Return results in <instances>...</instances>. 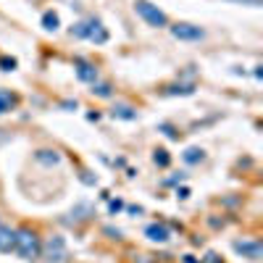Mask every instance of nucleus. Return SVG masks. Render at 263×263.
<instances>
[{"mask_svg": "<svg viewBox=\"0 0 263 263\" xmlns=\"http://www.w3.org/2000/svg\"><path fill=\"white\" fill-rule=\"evenodd\" d=\"M87 40H92V42H105L108 40V32L103 29V24L98 18H90V34H87Z\"/></svg>", "mask_w": 263, "mask_h": 263, "instance_id": "9d476101", "label": "nucleus"}, {"mask_svg": "<svg viewBox=\"0 0 263 263\" xmlns=\"http://www.w3.org/2000/svg\"><path fill=\"white\" fill-rule=\"evenodd\" d=\"M184 263H197V260H195L192 255H184Z\"/></svg>", "mask_w": 263, "mask_h": 263, "instance_id": "a878e982", "label": "nucleus"}, {"mask_svg": "<svg viewBox=\"0 0 263 263\" xmlns=\"http://www.w3.org/2000/svg\"><path fill=\"white\" fill-rule=\"evenodd\" d=\"M13 105H16V95H11L8 90H0V114L11 111Z\"/></svg>", "mask_w": 263, "mask_h": 263, "instance_id": "4468645a", "label": "nucleus"}, {"mask_svg": "<svg viewBox=\"0 0 263 263\" xmlns=\"http://www.w3.org/2000/svg\"><path fill=\"white\" fill-rule=\"evenodd\" d=\"M250 3H260V0H250Z\"/></svg>", "mask_w": 263, "mask_h": 263, "instance_id": "bb28decb", "label": "nucleus"}, {"mask_svg": "<svg viewBox=\"0 0 263 263\" xmlns=\"http://www.w3.org/2000/svg\"><path fill=\"white\" fill-rule=\"evenodd\" d=\"M153 161H156V166H161V168H166V166L171 163V158H168V150H163V147H158L156 153H153Z\"/></svg>", "mask_w": 263, "mask_h": 263, "instance_id": "a211bd4d", "label": "nucleus"}, {"mask_svg": "<svg viewBox=\"0 0 263 263\" xmlns=\"http://www.w3.org/2000/svg\"><path fill=\"white\" fill-rule=\"evenodd\" d=\"M40 248H42V242H40V237L32 229H16V245H13V250L24 260L40 258Z\"/></svg>", "mask_w": 263, "mask_h": 263, "instance_id": "f257e3e1", "label": "nucleus"}, {"mask_svg": "<svg viewBox=\"0 0 263 263\" xmlns=\"http://www.w3.org/2000/svg\"><path fill=\"white\" fill-rule=\"evenodd\" d=\"M182 158H184L187 163H200V161H203V147H187Z\"/></svg>", "mask_w": 263, "mask_h": 263, "instance_id": "dca6fc26", "label": "nucleus"}, {"mask_svg": "<svg viewBox=\"0 0 263 263\" xmlns=\"http://www.w3.org/2000/svg\"><path fill=\"white\" fill-rule=\"evenodd\" d=\"M232 248L237 253H242L245 258H250V260H260V255H263V245L258 242V239H234Z\"/></svg>", "mask_w": 263, "mask_h": 263, "instance_id": "20e7f679", "label": "nucleus"}, {"mask_svg": "<svg viewBox=\"0 0 263 263\" xmlns=\"http://www.w3.org/2000/svg\"><path fill=\"white\" fill-rule=\"evenodd\" d=\"M82 182H84V184H95L98 179L92 177V174H90V171H82Z\"/></svg>", "mask_w": 263, "mask_h": 263, "instance_id": "5701e85b", "label": "nucleus"}, {"mask_svg": "<svg viewBox=\"0 0 263 263\" xmlns=\"http://www.w3.org/2000/svg\"><path fill=\"white\" fill-rule=\"evenodd\" d=\"M111 116L114 119H124V121H135L137 119V111L132 105H116L114 111H111Z\"/></svg>", "mask_w": 263, "mask_h": 263, "instance_id": "f8f14e48", "label": "nucleus"}, {"mask_svg": "<svg viewBox=\"0 0 263 263\" xmlns=\"http://www.w3.org/2000/svg\"><path fill=\"white\" fill-rule=\"evenodd\" d=\"M124 208V203L121 200H111V203H108V211H111V213H119Z\"/></svg>", "mask_w": 263, "mask_h": 263, "instance_id": "4be33fe9", "label": "nucleus"}, {"mask_svg": "<svg viewBox=\"0 0 263 263\" xmlns=\"http://www.w3.org/2000/svg\"><path fill=\"white\" fill-rule=\"evenodd\" d=\"M34 158L45 166H55V163H61V153L58 150H37Z\"/></svg>", "mask_w": 263, "mask_h": 263, "instance_id": "9b49d317", "label": "nucleus"}, {"mask_svg": "<svg viewBox=\"0 0 263 263\" xmlns=\"http://www.w3.org/2000/svg\"><path fill=\"white\" fill-rule=\"evenodd\" d=\"M135 11L147 21L150 27H166L168 24V18H166V13L158 8V6H153L150 0H135Z\"/></svg>", "mask_w": 263, "mask_h": 263, "instance_id": "7ed1b4c3", "label": "nucleus"}, {"mask_svg": "<svg viewBox=\"0 0 263 263\" xmlns=\"http://www.w3.org/2000/svg\"><path fill=\"white\" fill-rule=\"evenodd\" d=\"M71 34L87 40V34H90V18H87V21H79V24H74V27H71Z\"/></svg>", "mask_w": 263, "mask_h": 263, "instance_id": "f3484780", "label": "nucleus"}, {"mask_svg": "<svg viewBox=\"0 0 263 263\" xmlns=\"http://www.w3.org/2000/svg\"><path fill=\"white\" fill-rule=\"evenodd\" d=\"M74 69H77V77H79L82 82H90V84H95V82H98V69H95L92 63H87V61L77 58Z\"/></svg>", "mask_w": 263, "mask_h": 263, "instance_id": "423d86ee", "label": "nucleus"}, {"mask_svg": "<svg viewBox=\"0 0 263 263\" xmlns=\"http://www.w3.org/2000/svg\"><path fill=\"white\" fill-rule=\"evenodd\" d=\"M145 237L153 239V242H168V227L166 224H147L145 227Z\"/></svg>", "mask_w": 263, "mask_h": 263, "instance_id": "0eeeda50", "label": "nucleus"}, {"mask_svg": "<svg viewBox=\"0 0 263 263\" xmlns=\"http://www.w3.org/2000/svg\"><path fill=\"white\" fill-rule=\"evenodd\" d=\"M0 69H3V71H13L16 69V58H0Z\"/></svg>", "mask_w": 263, "mask_h": 263, "instance_id": "aec40b11", "label": "nucleus"}, {"mask_svg": "<svg viewBox=\"0 0 263 263\" xmlns=\"http://www.w3.org/2000/svg\"><path fill=\"white\" fill-rule=\"evenodd\" d=\"M42 27H45L48 32H55V29L61 27L58 13H55V11H45V13H42Z\"/></svg>", "mask_w": 263, "mask_h": 263, "instance_id": "ddd939ff", "label": "nucleus"}, {"mask_svg": "<svg viewBox=\"0 0 263 263\" xmlns=\"http://www.w3.org/2000/svg\"><path fill=\"white\" fill-rule=\"evenodd\" d=\"M171 34L177 37V40H187V42L205 37V32H203L200 27H195V24H174V27H171Z\"/></svg>", "mask_w": 263, "mask_h": 263, "instance_id": "39448f33", "label": "nucleus"}, {"mask_svg": "<svg viewBox=\"0 0 263 263\" xmlns=\"http://www.w3.org/2000/svg\"><path fill=\"white\" fill-rule=\"evenodd\" d=\"M95 216V208L90 205V203H82V205H77L71 213H69V218L66 221L69 224H79V221H87V218H92Z\"/></svg>", "mask_w": 263, "mask_h": 263, "instance_id": "6e6552de", "label": "nucleus"}, {"mask_svg": "<svg viewBox=\"0 0 263 263\" xmlns=\"http://www.w3.org/2000/svg\"><path fill=\"white\" fill-rule=\"evenodd\" d=\"M161 132H166V137H171V140H177V137H179L177 132H174V126H171V124H161Z\"/></svg>", "mask_w": 263, "mask_h": 263, "instance_id": "412c9836", "label": "nucleus"}, {"mask_svg": "<svg viewBox=\"0 0 263 263\" xmlns=\"http://www.w3.org/2000/svg\"><path fill=\"white\" fill-rule=\"evenodd\" d=\"M195 92V84H171L166 87V95H192Z\"/></svg>", "mask_w": 263, "mask_h": 263, "instance_id": "2eb2a0df", "label": "nucleus"}, {"mask_svg": "<svg viewBox=\"0 0 263 263\" xmlns=\"http://www.w3.org/2000/svg\"><path fill=\"white\" fill-rule=\"evenodd\" d=\"M40 255L45 258L48 263H66L69 260V248H66V242H63V237H50L45 245L40 248Z\"/></svg>", "mask_w": 263, "mask_h": 263, "instance_id": "f03ea898", "label": "nucleus"}, {"mask_svg": "<svg viewBox=\"0 0 263 263\" xmlns=\"http://www.w3.org/2000/svg\"><path fill=\"white\" fill-rule=\"evenodd\" d=\"M92 92L98 95V98H111L114 95V90H111V84H92Z\"/></svg>", "mask_w": 263, "mask_h": 263, "instance_id": "6ab92c4d", "label": "nucleus"}, {"mask_svg": "<svg viewBox=\"0 0 263 263\" xmlns=\"http://www.w3.org/2000/svg\"><path fill=\"white\" fill-rule=\"evenodd\" d=\"M177 195H179V197H190V190H187V187H182V190H177Z\"/></svg>", "mask_w": 263, "mask_h": 263, "instance_id": "b1692460", "label": "nucleus"}, {"mask_svg": "<svg viewBox=\"0 0 263 263\" xmlns=\"http://www.w3.org/2000/svg\"><path fill=\"white\" fill-rule=\"evenodd\" d=\"M129 213H135V216H140V213H142V208H140V205H132V208H129Z\"/></svg>", "mask_w": 263, "mask_h": 263, "instance_id": "393cba45", "label": "nucleus"}, {"mask_svg": "<svg viewBox=\"0 0 263 263\" xmlns=\"http://www.w3.org/2000/svg\"><path fill=\"white\" fill-rule=\"evenodd\" d=\"M16 245V232L8 227H0V253H11Z\"/></svg>", "mask_w": 263, "mask_h": 263, "instance_id": "1a4fd4ad", "label": "nucleus"}]
</instances>
